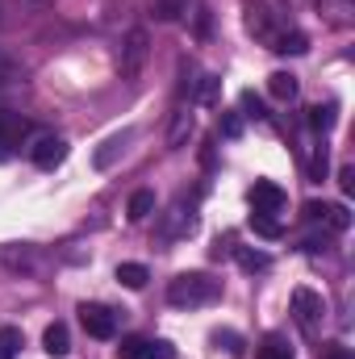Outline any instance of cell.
<instances>
[{"mask_svg": "<svg viewBox=\"0 0 355 359\" xmlns=\"http://www.w3.org/2000/svg\"><path fill=\"white\" fill-rule=\"evenodd\" d=\"M239 264H243L247 271H264L272 259H267L264 251H239Z\"/></svg>", "mask_w": 355, "mask_h": 359, "instance_id": "cell-27", "label": "cell"}, {"mask_svg": "<svg viewBox=\"0 0 355 359\" xmlns=\"http://www.w3.org/2000/svg\"><path fill=\"white\" fill-rule=\"evenodd\" d=\"M251 201H255V213H272V217L284 209V192H280L272 180H260V184L251 188Z\"/></svg>", "mask_w": 355, "mask_h": 359, "instance_id": "cell-11", "label": "cell"}, {"mask_svg": "<svg viewBox=\"0 0 355 359\" xmlns=\"http://www.w3.org/2000/svg\"><path fill=\"white\" fill-rule=\"evenodd\" d=\"M309 126H314L318 134H326V130L335 126V104H314V109H309Z\"/></svg>", "mask_w": 355, "mask_h": 359, "instance_id": "cell-25", "label": "cell"}, {"mask_svg": "<svg viewBox=\"0 0 355 359\" xmlns=\"http://www.w3.org/2000/svg\"><path fill=\"white\" fill-rule=\"evenodd\" d=\"M243 21H247V34L267 46V50H276V55H305L309 50V42H305V34L301 29H293L272 4L264 0H243Z\"/></svg>", "mask_w": 355, "mask_h": 359, "instance_id": "cell-1", "label": "cell"}, {"mask_svg": "<svg viewBox=\"0 0 355 359\" xmlns=\"http://www.w3.org/2000/svg\"><path fill=\"white\" fill-rule=\"evenodd\" d=\"M339 180H343V192L351 196V192H355V168H343V172H339Z\"/></svg>", "mask_w": 355, "mask_h": 359, "instance_id": "cell-31", "label": "cell"}, {"mask_svg": "<svg viewBox=\"0 0 355 359\" xmlns=\"http://www.w3.org/2000/svg\"><path fill=\"white\" fill-rule=\"evenodd\" d=\"M267 92H272L276 100H293V96H297V76H293V72H276V76L267 80Z\"/></svg>", "mask_w": 355, "mask_h": 359, "instance_id": "cell-19", "label": "cell"}, {"mask_svg": "<svg viewBox=\"0 0 355 359\" xmlns=\"http://www.w3.org/2000/svg\"><path fill=\"white\" fill-rule=\"evenodd\" d=\"M151 213H155V192L151 188H138L130 196V222H147Z\"/></svg>", "mask_w": 355, "mask_h": 359, "instance_id": "cell-16", "label": "cell"}, {"mask_svg": "<svg viewBox=\"0 0 355 359\" xmlns=\"http://www.w3.org/2000/svg\"><path fill=\"white\" fill-rule=\"evenodd\" d=\"M188 138H192V109H184V104H180L176 113H172V126H168V147H176V151H180Z\"/></svg>", "mask_w": 355, "mask_h": 359, "instance_id": "cell-12", "label": "cell"}, {"mask_svg": "<svg viewBox=\"0 0 355 359\" xmlns=\"http://www.w3.org/2000/svg\"><path fill=\"white\" fill-rule=\"evenodd\" d=\"M21 134H25V121H17V117L0 113V155H8V147H13Z\"/></svg>", "mask_w": 355, "mask_h": 359, "instance_id": "cell-18", "label": "cell"}, {"mask_svg": "<svg viewBox=\"0 0 355 359\" xmlns=\"http://www.w3.org/2000/svg\"><path fill=\"white\" fill-rule=\"evenodd\" d=\"M188 13V0H151V17L155 21H180Z\"/></svg>", "mask_w": 355, "mask_h": 359, "instance_id": "cell-17", "label": "cell"}, {"mask_svg": "<svg viewBox=\"0 0 355 359\" xmlns=\"http://www.w3.org/2000/svg\"><path fill=\"white\" fill-rule=\"evenodd\" d=\"M255 359H297V351H293V343L284 334H267L264 343L255 347Z\"/></svg>", "mask_w": 355, "mask_h": 359, "instance_id": "cell-13", "label": "cell"}, {"mask_svg": "<svg viewBox=\"0 0 355 359\" xmlns=\"http://www.w3.org/2000/svg\"><path fill=\"white\" fill-rule=\"evenodd\" d=\"M126 142H130V134H113V138H109V142L96 151V168H109V163H113V159L126 151Z\"/></svg>", "mask_w": 355, "mask_h": 359, "instance_id": "cell-20", "label": "cell"}, {"mask_svg": "<svg viewBox=\"0 0 355 359\" xmlns=\"http://www.w3.org/2000/svg\"><path fill=\"white\" fill-rule=\"evenodd\" d=\"M196 226V213H192V201H184L180 196L176 205L168 209V217H163V226H159V238H180V234H188Z\"/></svg>", "mask_w": 355, "mask_h": 359, "instance_id": "cell-6", "label": "cell"}, {"mask_svg": "<svg viewBox=\"0 0 355 359\" xmlns=\"http://www.w3.org/2000/svg\"><path fill=\"white\" fill-rule=\"evenodd\" d=\"M0 259H4V268H13V271H34L38 268V255H34L29 247H0Z\"/></svg>", "mask_w": 355, "mask_h": 359, "instance_id": "cell-14", "label": "cell"}, {"mask_svg": "<svg viewBox=\"0 0 355 359\" xmlns=\"http://www.w3.org/2000/svg\"><path fill=\"white\" fill-rule=\"evenodd\" d=\"M222 297V280L205 276V271H184L168 284V301L180 309H196V305H213Z\"/></svg>", "mask_w": 355, "mask_h": 359, "instance_id": "cell-2", "label": "cell"}, {"mask_svg": "<svg viewBox=\"0 0 355 359\" xmlns=\"http://www.w3.org/2000/svg\"><path fill=\"white\" fill-rule=\"evenodd\" d=\"M318 351H322L326 359H351L347 351H343V347H339V343H326V347H318Z\"/></svg>", "mask_w": 355, "mask_h": 359, "instance_id": "cell-30", "label": "cell"}, {"mask_svg": "<svg viewBox=\"0 0 355 359\" xmlns=\"http://www.w3.org/2000/svg\"><path fill=\"white\" fill-rule=\"evenodd\" d=\"M147 55H151L147 29H130L121 42V80H138V72L147 67Z\"/></svg>", "mask_w": 355, "mask_h": 359, "instance_id": "cell-4", "label": "cell"}, {"mask_svg": "<svg viewBox=\"0 0 355 359\" xmlns=\"http://www.w3.org/2000/svg\"><path fill=\"white\" fill-rule=\"evenodd\" d=\"M213 343H217V347H226L230 355H239V351H243V343H239V334H230V330H217V334H213Z\"/></svg>", "mask_w": 355, "mask_h": 359, "instance_id": "cell-28", "label": "cell"}, {"mask_svg": "<svg viewBox=\"0 0 355 359\" xmlns=\"http://www.w3.org/2000/svg\"><path fill=\"white\" fill-rule=\"evenodd\" d=\"M172 343H151V339H121L117 359H172Z\"/></svg>", "mask_w": 355, "mask_h": 359, "instance_id": "cell-8", "label": "cell"}, {"mask_svg": "<svg viewBox=\"0 0 355 359\" xmlns=\"http://www.w3.org/2000/svg\"><path fill=\"white\" fill-rule=\"evenodd\" d=\"M293 318H297V326H301L309 339H318V334H322V318H326V301H322L314 288H297V292H293Z\"/></svg>", "mask_w": 355, "mask_h": 359, "instance_id": "cell-3", "label": "cell"}, {"mask_svg": "<svg viewBox=\"0 0 355 359\" xmlns=\"http://www.w3.org/2000/svg\"><path fill=\"white\" fill-rule=\"evenodd\" d=\"M288 8H305V4H314V0H284Z\"/></svg>", "mask_w": 355, "mask_h": 359, "instance_id": "cell-32", "label": "cell"}, {"mask_svg": "<svg viewBox=\"0 0 355 359\" xmlns=\"http://www.w3.org/2000/svg\"><path fill=\"white\" fill-rule=\"evenodd\" d=\"M42 347H46V355H67V351H72V334H67V326H63V322L46 326V334H42Z\"/></svg>", "mask_w": 355, "mask_h": 359, "instance_id": "cell-15", "label": "cell"}, {"mask_svg": "<svg viewBox=\"0 0 355 359\" xmlns=\"http://www.w3.org/2000/svg\"><path fill=\"white\" fill-rule=\"evenodd\" d=\"M80 322H84V330H88L92 339H113L117 334V313L109 309V305H80Z\"/></svg>", "mask_w": 355, "mask_h": 359, "instance_id": "cell-5", "label": "cell"}, {"mask_svg": "<svg viewBox=\"0 0 355 359\" xmlns=\"http://www.w3.org/2000/svg\"><path fill=\"white\" fill-rule=\"evenodd\" d=\"M314 8L335 29H351L355 25V0H314Z\"/></svg>", "mask_w": 355, "mask_h": 359, "instance_id": "cell-9", "label": "cell"}, {"mask_svg": "<svg viewBox=\"0 0 355 359\" xmlns=\"http://www.w3.org/2000/svg\"><path fill=\"white\" fill-rule=\"evenodd\" d=\"M251 230H255L260 238H280V234H284V226H280L272 213H251Z\"/></svg>", "mask_w": 355, "mask_h": 359, "instance_id": "cell-22", "label": "cell"}, {"mask_svg": "<svg viewBox=\"0 0 355 359\" xmlns=\"http://www.w3.org/2000/svg\"><path fill=\"white\" fill-rule=\"evenodd\" d=\"M117 280H121L126 288H147L151 271L142 268V264H121V268H117Z\"/></svg>", "mask_w": 355, "mask_h": 359, "instance_id": "cell-21", "label": "cell"}, {"mask_svg": "<svg viewBox=\"0 0 355 359\" xmlns=\"http://www.w3.org/2000/svg\"><path fill=\"white\" fill-rule=\"evenodd\" d=\"M17 351H21V330L0 326V359H17Z\"/></svg>", "mask_w": 355, "mask_h": 359, "instance_id": "cell-23", "label": "cell"}, {"mask_svg": "<svg viewBox=\"0 0 355 359\" xmlns=\"http://www.w3.org/2000/svg\"><path fill=\"white\" fill-rule=\"evenodd\" d=\"M305 217H309V222H326L330 230H347V226H351V213H347L343 205H318V201H314V205H305Z\"/></svg>", "mask_w": 355, "mask_h": 359, "instance_id": "cell-10", "label": "cell"}, {"mask_svg": "<svg viewBox=\"0 0 355 359\" xmlns=\"http://www.w3.org/2000/svg\"><path fill=\"white\" fill-rule=\"evenodd\" d=\"M192 100L213 104V100H217V76H201V80H192Z\"/></svg>", "mask_w": 355, "mask_h": 359, "instance_id": "cell-24", "label": "cell"}, {"mask_svg": "<svg viewBox=\"0 0 355 359\" xmlns=\"http://www.w3.org/2000/svg\"><path fill=\"white\" fill-rule=\"evenodd\" d=\"M309 180H326V142L314 147V159H309Z\"/></svg>", "mask_w": 355, "mask_h": 359, "instance_id": "cell-26", "label": "cell"}, {"mask_svg": "<svg viewBox=\"0 0 355 359\" xmlns=\"http://www.w3.org/2000/svg\"><path fill=\"white\" fill-rule=\"evenodd\" d=\"M29 159H34L42 172H51V168H59V163L67 159V142L55 138V134H46V138H38V142L29 147Z\"/></svg>", "mask_w": 355, "mask_h": 359, "instance_id": "cell-7", "label": "cell"}, {"mask_svg": "<svg viewBox=\"0 0 355 359\" xmlns=\"http://www.w3.org/2000/svg\"><path fill=\"white\" fill-rule=\"evenodd\" d=\"M243 109H247V117H264V104H260L251 92H243Z\"/></svg>", "mask_w": 355, "mask_h": 359, "instance_id": "cell-29", "label": "cell"}]
</instances>
